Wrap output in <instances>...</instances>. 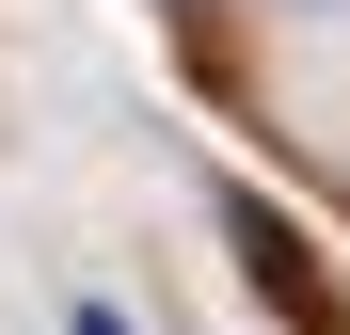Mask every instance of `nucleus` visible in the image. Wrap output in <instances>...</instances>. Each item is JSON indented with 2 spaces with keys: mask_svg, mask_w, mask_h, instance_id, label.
Returning <instances> with one entry per match:
<instances>
[{
  "mask_svg": "<svg viewBox=\"0 0 350 335\" xmlns=\"http://www.w3.org/2000/svg\"><path fill=\"white\" fill-rule=\"evenodd\" d=\"M223 240H239V271H255V303H271L286 335H350V303L319 288V256H303V223H286L271 192H223Z\"/></svg>",
  "mask_w": 350,
  "mask_h": 335,
  "instance_id": "1",
  "label": "nucleus"
},
{
  "mask_svg": "<svg viewBox=\"0 0 350 335\" xmlns=\"http://www.w3.org/2000/svg\"><path fill=\"white\" fill-rule=\"evenodd\" d=\"M80 335H128V319H111V303H80Z\"/></svg>",
  "mask_w": 350,
  "mask_h": 335,
  "instance_id": "2",
  "label": "nucleus"
},
{
  "mask_svg": "<svg viewBox=\"0 0 350 335\" xmlns=\"http://www.w3.org/2000/svg\"><path fill=\"white\" fill-rule=\"evenodd\" d=\"M175 16H207V0H175Z\"/></svg>",
  "mask_w": 350,
  "mask_h": 335,
  "instance_id": "3",
  "label": "nucleus"
}]
</instances>
